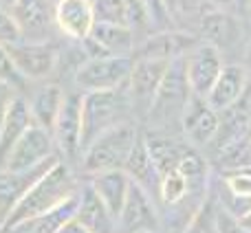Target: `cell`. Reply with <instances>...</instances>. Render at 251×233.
<instances>
[{"label":"cell","mask_w":251,"mask_h":233,"mask_svg":"<svg viewBox=\"0 0 251 233\" xmlns=\"http://www.w3.org/2000/svg\"><path fill=\"white\" fill-rule=\"evenodd\" d=\"M82 183L75 176V169L64 161H57L29 191L26 196L16 205L11 213L7 216V220L2 222V231H9L13 227L22 225V222L38 218L42 213L51 211L53 207H57L60 203H64L69 196H73L79 189ZM0 231V233H2Z\"/></svg>","instance_id":"1"},{"label":"cell","mask_w":251,"mask_h":233,"mask_svg":"<svg viewBox=\"0 0 251 233\" xmlns=\"http://www.w3.org/2000/svg\"><path fill=\"white\" fill-rule=\"evenodd\" d=\"M192 99V88L187 82L185 70V55H178L170 62L168 73L161 82L159 91L154 95V101L150 106L146 121L150 128L156 132L178 134L181 132V119L185 113L187 104Z\"/></svg>","instance_id":"2"},{"label":"cell","mask_w":251,"mask_h":233,"mask_svg":"<svg viewBox=\"0 0 251 233\" xmlns=\"http://www.w3.org/2000/svg\"><path fill=\"white\" fill-rule=\"evenodd\" d=\"M128 121H137L134 115V106L130 99L128 91L117 88V91H95V93H84L82 101V152L93 139L104 134L106 130L117 128Z\"/></svg>","instance_id":"3"},{"label":"cell","mask_w":251,"mask_h":233,"mask_svg":"<svg viewBox=\"0 0 251 233\" xmlns=\"http://www.w3.org/2000/svg\"><path fill=\"white\" fill-rule=\"evenodd\" d=\"M139 137H141V130H139L137 121H128L117 128L106 130L104 134L93 139L84 147L82 161H79L82 174L93 176V174L106 172V169H124Z\"/></svg>","instance_id":"4"},{"label":"cell","mask_w":251,"mask_h":233,"mask_svg":"<svg viewBox=\"0 0 251 233\" xmlns=\"http://www.w3.org/2000/svg\"><path fill=\"white\" fill-rule=\"evenodd\" d=\"M132 55H106L84 60L75 70V91H117L128 84L132 73Z\"/></svg>","instance_id":"5"},{"label":"cell","mask_w":251,"mask_h":233,"mask_svg":"<svg viewBox=\"0 0 251 233\" xmlns=\"http://www.w3.org/2000/svg\"><path fill=\"white\" fill-rule=\"evenodd\" d=\"M82 101H84V93L66 91L64 104H62L60 115L55 119V125L51 130L57 154L71 167L75 163L79 165V161H82V134H84Z\"/></svg>","instance_id":"6"},{"label":"cell","mask_w":251,"mask_h":233,"mask_svg":"<svg viewBox=\"0 0 251 233\" xmlns=\"http://www.w3.org/2000/svg\"><path fill=\"white\" fill-rule=\"evenodd\" d=\"M13 64L26 82H49L60 64V48L53 42H20L7 44Z\"/></svg>","instance_id":"7"},{"label":"cell","mask_w":251,"mask_h":233,"mask_svg":"<svg viewBox=\"0 0 251 233\" xmlns=\"http://www.w3.org/2000/svg\"><path fill=\"white\" fill-rule=\"evenodd\" d=\"M170 62L172 60H156V57H137L134 60L126 91L132 99L134 115L139 119H146L150 113V106L154 101V95L159 91L161 82H163L165 73H168Z\"/></svg>","instance_id":"8"},{"label":"cell","mask_w":251,"mask_h":233,"mask_svg":"<svg viewBox=\"0 0 251 233\" xmlns=\"http://www.w3.org/2000/svg\"><path fill=\"white\" fill-rule=\"evenodd\" d=\"M225 57L216 47L207 42H196L190 51L185 53V70H187V82H190L192 95L207 97L216 79L221 77L223 69H225Z\"/></svg>","instance_id":"9"},{"label":"cell","mask_w":251,"mask_h":233,"mask_svg":"<svg viewBox=\"0 0 251 233\" xmlns=\"http://www.w3.org/2000/svg\"><path fill=\"white\" fill-rule=\"evenodd\" d=\"M161 231L159 207L154 196H150L137 183L130 185L128 198L117 218V233H156Z\"/></svg>","instance_id":"10"},{"label":"cell","mask_w":251,"mask_h":233,"mask_svg":"<svg viewBox=\"0 0 251 233\" xmlns=\"http://www.w3.org/2000/svg\"><path fill=\"white\" fill-rule=\"evenodd\" d=\"M11 16L22 40L51 42L55 26V0H18L11 7Z\"/></svg>","instance_id":"11"},{"label":"cell","mask_w":251,"mask_h":233,"mask_svg":"<svg viewBox=\"0 0 251 233\" xmlns=\"http://www.w3.org/2000/svg\"><path fill=\"white\" fill-rule=\"evenodd\" d=\"M201 40L212 47H216L223 53V57L238 51L240 47L247 48V42L243 38V24L231 11H221V9H207L199 22Z\"/></svg>","instance_id":"12"},{"label":"cell","mask_w":251,"mask_h":233,"mask_svg":"<svg viewBox=\"0 0 251 233\" xmlns=\"http://www.w3.org/2000/svg\"><path fill=\"white\" fill-rule=\"evenodd\" d=\"M53 156H60L57 154L55 141H53V134L33 123L20 137V141L13 145L11 154H9L2 169H31V167H38V165L47 163Z\"/></svg>","instance_id":"13"},{"label":"cell","mask_w":251,"mask_h":233,"mask_svg":"<svg viewBox=\"0 0 251 233\" xmlns=\"http://www.w3.org/2000/svg\"><path fill=\"white\" fill-rule=\"evenodd\" d=\"M137 33L128 24H115V22H95L91 35L84 40L86 47V60L106 55H132L137 48Z\"/></svg>","instance_id":"14"},{"label":"cell","mask_w":251,"mask_h":233,"mask_svg":"<svg viewBox=\"0 0 251 233\" xmlns=\"http://www.w3.org/2000/svg\"><path fill=\"white\" fill-rule=\"evenodd\" d=\"M221 125V115L207 104L205 97L192 95L181 119V134L194 150L209 147Z\"/></svg>","instance_id":"15"},{"label":"cell","mask_w":251,"mask_h":233,"mask_svg":"<svg viewBox=\"0 0 251 233\" xmlns=\"http://www.w3.org/2000/svg\"><path fill=\"white\" fill-rule=\"evenodd\" d=\"M62 161L60 156H53L47 163L31 169H0V220H7V216L16 209V205L26 196V191L53 167Z\"/></svg>","instance_id":"16"},{"label":"cell","mask_w":251,"mask_h":233,"mask_svg":"<svg viewBox=\"0 0 251 233\" xmlns=\"http://www.w3.org/2000/svg\"><path fill=\"white\" fill-rule=\"evenodd\" d=\"M95 4L93 0H57L55 29L75 42H84L95 26Z\"/></svg>","instance_id":"17"},{"label":"cell","mask_w":251,"mask_h":233,"mask_svg":"<svg viewBox=\"0 0 251 233\" xmlns=\"http://www.w3.org/2000/svg\"><path fill=\"white\" fill-rule=\"evenodd\" d=\"M143 141H146L148 152H150V156H152V163H154L161 178L170 172H176L183 156L192 150L190 143H187L185 139L181 141L178 134L156 132V130H146V132H143Z\"/></svg>","instance_id":"18"},{"label":"cell","mask_w":251,"mask_h":233,"mask_svg":"<svg viewBox=\"0 0 251 233\" xmlns=\"http://www.w3.org/2000/svg\"><path fill=\"white\" fill-rule=\"evenodd\" d=\"M64 97L66 91L57 82H51V79L40 82L35 88H31V93L26 95V104H29L33 123L51 132L57 115H60L62 104H64Z\"/></svg>","instance_id":"19"},{"label":"cell","mask_w":251,"mask_h":233,"mask_svg":"<svg viewBox=\"0 0 251 233\" xmlns=\"http://www.w3.org/2000/svg\"><path fill=\"white\" fill-rule=\"evenodd\" d=\"M249 84V73L243 64H225L221 77L216 79V84L212 86V91L207 93V104L216 110L218 115L229 110L231 106H236L243 97V93L247 91Z\"/></svg>","instance_id":"20"},{"label":"cell","mask_w":251,"mask_h":233,"mask_svg":"<svg viewBox=\"0 0 251 233\" xmlns=\"http://www.w3.org/2000/svg\"><path fill=\"white\" fill-rule=\"evenodd\" d=\"M88 178V185L95 189V194L101 198V203L108 207V211L115 216V220L119 218L124 209V203L128 198L130 191V176L126 174V169H106V172H97Z\"/></svg>","instance_id":"21"},{"label":"cell","mask_w":251,"mask_h":233,"mask_svg":"<svg viewBox=\"0 0 251 233\" xmlns=\"http://www.w3.org/2000/svg\"><path fill=\"white\" fill-rule=\"evenodd\" d=\"M31 125H33V119H31V110H29V104H26V97L16 95L11 106H9L7 115H4L2 125H0V169L7 163L13 145L20 141V137Z\"/></svg>","instance_id":"22"},{"label":"cell","mask_w":251,"mask_h":233,"mask_svg":"<svg viewBox=\"0 0 251 233\" xmlns=\"http://www.w3.org/2000/svg\"><path fill=\"white\" fill-rule=\"evenodd\" d=\"M75 220H79L91 233H117V220L108 211L101 198L88 183L79 187V205Z\"/></svg>","instance_id":"23"},{"label":"cell","mask_w":251,"mask_h":233,"mask_svg":"<svg viewBox=\"0 0 251 233\" xmlns=\"http://www.w3.org/2000/svg\"><path fill=\"white\" fill-rule=\"evenodd\" d=\"M124 169L130 176V181L137 183L139 187H143L150 196H154V200L159 198L161 176H159V172H156L154 163H152V156H150V152H148L146 141H143V132H141V137H139L137 145H134L132 152H130Z\"/></svg>","instance_id":"24"},{"label":"cell","mask_w":251,"mask_h":233,"mask_svg":"<svg viewBox=\"0 0 251 233\" xmlns=\"http://www.w3.org/2000/svg\"><path fill=\"white\" fill-rule=\"evenodd\" d=\"M77 205H79V189L75 191L73 196H69L64 203L53 207L51 211L42 213V216H38V218H31V220L22 222V225H18V227L25 231H31V233H57L66 222H71L75 218ZM13 229H16V227H13Z\"/></svg>","instance_id":"25"},{"label":"cell","mask_w":251,"mask_h":233,"mask_svg":"<svg viewBox=\"0 0 251 233\" xmlns=\"http://www.w3.org/2000/svg\"><path fill=\"white\" fill-rule=\"evenodd\" d=\"M168 11L170 24L176 31L190 33L192 29H199V22L205 13V0H163Z\"/></svg>","instance_id":"26"},{"label":"cell","mask_w":251,"mask_h":233,"mask_svg":"<svg viewBox=\"0 0 251 233\" xmlns=\"http://www.w3.org/2000/svg\"><path fill=\"white\" fill-rule=\"evenodd\" d=\"M181 233H218V203L212 189Z\"/></svg>","instance_id":"27"},{"label":"cell","mask_w":251,"mask_h":233,"mask_svg":"<svg viewBox=\"0 0 251 233\" xmlns=\"http://www.w3.org/2000/svg\"><path fill=\"white\" fill-rule=\"evenodd\" d=\"M190 196V185L181 176V172H170L161 178L159 183V203L165 207H174V205L183 203Z\"/></svg>","instance_id":"28"},{"label":"cell","mask_w":251,"mask_h":233,"mask_svg":"<svg viewBox=\"0 0 251 233\" xmlns=\"http://www.w3.org/2000/svg\"><path fill=\"white\" fill-rule=\"evenodd\" d=\"M93 4H95L97 22L128 24V11H126V2H124V0H93Z\"/></svg>","instance_id":"29"},{"label":"cell","mask_w":251,"mask_h":233,"mask_svg":"<svg viewBox=\"0 0 251 233\" xmlns=\"http://www.w3.org/2000/svg\"><path fill=\"white\" fill-rule=\"evenodd\" d=\"M0 82L16 88V91H22V88L26 86V79L22 77L20 70L16 69L11 53H9L7 44H2V42H0Z\"/></svg>","instance_id":"30"},{"label":"cell","mask_w":251,"mask_h":233,"mask_svg":"<svg viewBox=\"0 0 251 233\" xmlns=\"http://www.w3.org/2000/svg\"><path fill=\"white\" fill-rule=\"evenodd\" d=\"M225 183V187L236 196H243V198H251V167L243 169H234V172L227 174H218Z\"/></svg>","instance_id":"31"},{"label":"cell","mask_w":251,"mask_h":233,"mask_svg":"<svg viewBox=\"0 0 251 233\" xmlns=\"http://www.w3.org/2000/svg\"><path fill=\"white\" fill-rule=\"evenodd\" d=\"M124 2H126V11H128V24L134 29V33L150 29L152 20L143 0H124Z\"/></svg>","instance_id":"32"},{"label":"cell","mask_w":251,"mask_h":233,"mask_svg":"<svg viewBox=\"0 0 251 233\" xmlns=\"http://www.w3.org/2000/svg\"><path fill=\"white\" fill-rule=\"evenodd\" d=\"M20 40H22L20 29H18L11 11L0 4V42L2 44H13V42H20Z\"/></svg>","instance_id":"33"},{"label":"cell","mask_w":251,"mask_h":233,"mask_svg":"<svg viewBox=\"0 0 251 233\" xmlns=\"http://www.w3.org/2000/svg\"><path fill=\"white\" fill-rule=\"evenodd\" d=\"M148 7V13H150V20H152V29L154 31H165V29H172L170 24V18L168 11H165V2L163 0H143Z\"/></svg>","instance_id":"34"},{"label":"cell","mask_w":251,"mask_h":233,"mask_svg":"<svg viewBox=\"0 0 251 233\" xmlns=\"http://www.w3.org/2000/svg\"><path fill=\"white\" fill-rule=\"evenodd\" d=\"M16 95H18L16 88H11V86H7V84L0 82V125H2L4 115H7L9 106H11V101H13Z\"/></svg>","instance_id":"35"},{"label":"cell","mask_w":251,"mask_h":233,"mask_svg":"<svg viewBox=\"0 0 251 233\" xmlns=\"http://www.w3.org/2000/svg\"><path fill=\"white\" fill-rule=\"evenodd\" d=\"M209 9H221V11H234L240 0H205Z\"/></svg>","instance_id":"36"},{"label":"cell","mask_w":251,"mask_h":233,"mask_svg":"<svg viewBox=\"0 0 251 233\" xmlns=\"http://www.w3.org/2000/svg\"><path fill=\"white\" fill-rule=\"evenodd\" d=\"M57 233H91V231H88L86 227H84L79 220H75V218H73V220L66 222V225L62 227V229L57 231Z\"/></svg>","instance_id":"37"},{"label":"cell","mask_w":251,"mask_h":233,"mask_svg":"<svg viewBox=\"0 0 251 233\" xmlns=\"http://www.w3.org/2000/svg\"><path fill=\"white\" fill-rule=\"evenodd\" d=\"M245 69H247V73H251V38L247 42V48H245Z\"/></svg>","instance_id":"38"},{"label":"cell","mask_w":251,"mask_h":233,"mask_svg":"<svg viewBox=\"0 0 251 233\" xmlns=\"http://www.w3.org/2000/svg\"><path fill=\"white\" fill-rule=\"evenodd\" d=\"M240 227H245V229H247V231H251V211L247 213V216H243V218H240Z\"/></svg>","instance_id":"39"},{"label":"cell","mask_w":251,"mask_h":233,"mask_svg":"<svg viewBox=\"0 0 251 233\" xmlns=\"http://www.w3.org/2000/svg\"><path fill=\"white\" fill-rule=\"evenodd\" d=\"M16 2H18V0H0V4H2V7H7L9 11H11V7H13Z\"/></svg>","instance_id":"40"},{"label":"cell","mask_w":251,"mask_h":233,"mask_svg":"<svg viewBox=\"0 0 251 233\" xmlns=\"http://www.w3.org/2000/svg\"><path fill=\"white\" fill-rule=\"evenodd\" d=\"M2 233H31V231H25V229H20V227H16V229H9V231H2Z\"/></svg>","instance_id":"41"},{"label":"cell","mask_w":251,"mask_h":233,"mask_svg":"<svg viewBox=\"0 0 251 233\" xmlns=\"http://www.w3.org/2000/svg\"><path fill=\"white\" fill-rule=\"evenodd\" d=\"M245 4H247V11H249V20H251V0H247V2H245Z\"/></svg>","instance_id":"42"},{"label":"cell","mask_w":251,"mask_h":233,"mask_svg":"<svg viewBox=\"0 0 251 233\" xmlns=\"http://www.w3.org/2000/svg\"><path fill=\"white\" fill-rule=\"evenodd\" d=\"M0 231H2V220H0Z\"/></svg>","instance_id":"43"},{"label":"cell","mask_w":251,"mask_h":233,"mask_svg":"<svg viewBox=\"0 0 251 233\" xmlns=\"http://www.w3.org/2000/svg\"><path fill=\"white\" fill-rule=\"evenodd\" d=\"M240 2H247V0H240Z\"/></svg>","instance_id":"44"},{"label":"cell","mask_w":251,"mask_h":233,"mask_svg":"<svg viewBox=\"0 0 251 233\" xmlns=\"http://www.w3.org/2000/svg\"><path fill=\"white\" fill-rule=\"evenodd\" d=\"M156 233H163V231H156Z\"/></svg>","instance_id":"45"},{"label":"cell","mask_w":251,"mask_h":233,"mask_svg":"<svg viewBox=\"0 0 251 233\" xmlns=\"http://www.w3.org/2000/svg\"><path fill=\"white\" fill-rule=\"evenodd\" d=\"M55 2H57V0H55Z\"/></svg>","instance_id":"46"}]
</instances>
